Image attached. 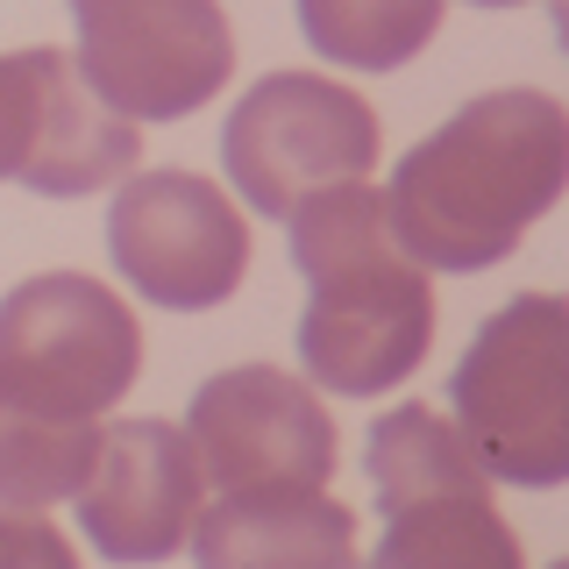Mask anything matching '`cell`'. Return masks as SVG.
Returning <instances> with one entry per match:
<instances>
[{
  "label": "cell",
  "mask_w": 569,
  "mask_h": 569,
  "mask_svg": "<svg viewBox=\"0 0 569 569\" xmlns=\"http://www.w3.org/2000/svg\"><path fill=\"white\" fill-rule=\"evenodd\" d=\"M556 569H569V556H562V562H556Z\"/></svg>",
  "instance_id": "17"
},
{
  "label": "cell",
  "mask_w": 569,
  "mask_h": 569,
  "mask_svg": "<svg viewBox=\"0 0 569 569\" xmlns=\"http://www.w3.org/2000/svg\"><path fill=\"white\" fill-rule=\"evenodd\" d=\"M136 157V121L86 86L79 58H64V50L0 58V178L43 192V200H86L100 186H121Z\"/></svg>",
  "instance_id": "9"
},
{
  "label": "cell",
  "mask_w": 569,
  "mask_h": 569,
  "mask_svg": "<svg viewBox=\"0 0 569 569\" xmlns=\"http://www.w3.org/2000/svg\"><path fill=\"white\" fill-rule=\"evenodd\" d=\"M86 86L129 121H186L228 86L236 36L221 0H71Z\"/></svg>",
  "instance_id": "7"
},
{
  "label": "cell",
  "mask_w": 569,
  "mask_h": 569,
  "mask_svg": "<svg viewBox=\"0 0 569 569\" xmlns=\"http://www.w3.org/2000/svg\"><path fill=\"white\" fill-rule=\"evenodd\" d=\"M0 569H79V556L43 512L8 506L0 512Z\"/></svg>",
  "instance_id": "14"
},
{
  "label": "cell",
  "mask_w": 569,
  "mask_h": 569,
  "mask_svg": "<svg viewBox=\"0 0 569 569\" xmlns=\"http://www.w3.org/2000/svg\"><path fill=\"white\" fill-rule=\"evenodd\" d=\"M186 435L200 449V470L221 491H328L342 441H335L328 406L307 378H284L278 363H236L192 391Z\"/></svg>",
  "instance_id": "10"
},
{
  "label": "cell",
  "mask_w": 569,
  "mask_h": 569,
  "mask_svg": "<svg viewBox=\"0 0 569 569\" xmlns=\"http://www.w3.org/2000/svg\"><path fill=\"white\" fill-rule=\"evenodd\" d=\"M449 406L491 485H569V299L520 292L498 307L462 349Z\"/></svg>",
  "instance_id": "4"
},
{
  "label": "cell",
  "mask_w": 569,
  "mask_h": 569,
  "mask_svg": "<svg viewBox=\"0 0 569 569\" xmlns=\"http://www.w3.org/2000/svg\"><path fill=\"white\" fill-rule=\"evenodd\" d=\"M142 328L114 284L43 271L0 299V506L79 498L100 449V413L129 399Z\"/></svg>",
  "instance_id": "1"
},
{
  "label": "cell",
  "mask_w": 569,
  "mask_h": 569,
  "mask_svg": "<svg viewBox=\"0 0 569 569\" xmlns=\"http://www.w3.org/2000/svg\"><path fill=\"white\" fill-rule=\"evenodd\" d=\"M370 164H378V114L363 93L320 71L257 79L221 129V171L263 221H284L299 200L349 186Z\"/></svg>",
  "instance_id": "6"
},
{
  "label": "cell",
  "mask_w": 569,
  "mask_h": 569,
  "mask_svg": "<svg viewBox=\"0 0 569 569\" xmlns=\"http://www.w3.org/2000/svg\"><path fill=\"white\" fill-rule=\"evenodd\" d=\"M192 569H363L356 512L328 491H221L192 520Z\"/></svg>",
  "instance_id": "12"
},
{
  "label": "cell",
  "mask_w": 569,
  "mask_h": 569,
  "mask_svg": "<svg viewBox=\"0 0 569 569\" xmlns=\"http://www.w3.org/2000/svg\"><path fill=\"white\" fill-rule=\"evenodd\" d=\"M114 278L171 313H207L236 299L249 271V221L200 171H129L107 207Z\"/></svg>",
  "instance_id": "8"
},
{
  "label": "cell",
  "mask_w": 569,
  "mask_h": 569,
  "mask_svg": "<svg viewBox=\"0 0 569 569\" xmlns=\"http://www.w3.org/2000/svg\"><path fill=\"white\" fill-rule=\"evenodd\" d=\"M292 271L307 278L299 363L320 391L385 399L427 363L435 342V284L399 249L385 221V192L370 178L328 186L284 213Z\"/></svg>",
  "instance_id": "3"
},
{
  "label": "cell",
  "mask_w": 569,
  "mask_h": 569,
  "mask_svg": "<svg viewBox=\"0 0 569 569\" xmlns=\"http://www.w3.org/2000/svg\"><path fill=\"white\" fill-rule=\"evenodd\" d=\"M200 449L171 420H114L79 485V527L107 562H171L200 520Z\"/></svg>",
  "instance_id": "11"
},
{
  "label": "cell",
  "mask_w": 569,
  "mask_h": 569,
  "mask_svg": "<svg viewBox=\"0 0 569 569\" xmlns=\"http://www.w3.org/2000/svg\"><path fill=\"white\" fill-rule=\"evenodd\" d=\"M569 192V107L541 86H506L456 107L399 157L385 221L420 271H491Z\"/></svg>",
  "instance_id": "2"
},
{
  "label": "cell",
  "mask_w": 569,
  "mask_h": 569,
  "mask_svg": "<svg viewBox=\"0 0 569 569\" xmlns=\"http://www.w3.org/2000/svg\"><path fill=\"white\" fill-rule=\"evenodd\" d=\"M370 485L385 506V541L370 569H527L520 533L491 506V477L435 406H399L370 420Z\"/></svg>",
  "instance_id": "5"
},
{
  "label": "cell",
  "mask_w": 569,
  "mask_h": 569,
  "mask_svg": "<svg viewBox=\"0 0 569 569\" xmlns=\"http://www.w3.org/2000/svg\"><path fill=\"white\" fill-rule=\"evenodd\" d=\"M548 14H556V43H562V58H569V0H548Z\"/></svg>",
  "instance_id": "15"
},
{
  "label": "cell",
  "mask_w": 569,
  "mask_h": 569,
  "mask_svg": "<svg viewBox=\"0 0 569 569\" xmlns=\"http://www.w3.org/2000/svg\"><path fill=\"white\" fill-rule=\"evenodd\" d=\"M470 8H520V0H470Z\"/></svg>",
  "instance_id": "16"
},
{
  "label": "cell",
  "mask_w": 569,
  "mask_h": 569,
  "mask_svg": "<svg viewBox=\"0 0 569 569\" xmlns=\"http://www.w3.org/2000/svg\"><path fill=\"white\" fill-rule=\"evenodd\" d=\"M449 0H299V36L313 58L349 71H399L435 43Z\"/></svg>",
  "instance_id": "13"
}]
</instances>
